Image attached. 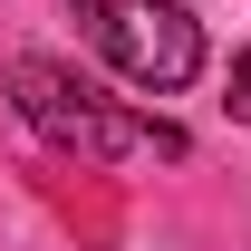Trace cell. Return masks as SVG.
I'll return each mask as SVG.
<instances>
[{
    "mask_svg": "<svg viewBox=\"0 0 251 251\" xmlns=\"http://www.w3.org/2000/svg\"><path fill=\"white\" fill-rule=\"evenodd\" d=\"M77 20H87L97 58L145 97H184L203 77V29L184 0H77Z\"/></svg>",
    "mask_w": 251,
    "mask_h": 251,
    "instance_id": "7a4b0ae2",
    "label": "cell"
},
{
    "mask_svg": "<svg viewBox=\"0 0 251 251\" xmlns=\"http://www.w3.org/2000/svg\"><path fill=\"white\" fill-rule=\"evenodd\" d=\"M10 106L29 116V135L68 145V155H97V164H116V155H184V126L97 97L68 58H10Z\"/></svg>",
    "mask_w": 251,
    "mask_h": 251,
    "instance_id": "6da1fadb",
    "label": "cell"
},
{
    "mask_svg": "<svg viewBox=\"0 0 251 251\" xmlns=\"http://www.w3.org/2000/svg\"><path fill=\"white\" fill-rule=\"evenodd\" d=\"M232 116L251 126V49H242V58H232Z\"/></svg>",
    "mask_w": 251,
    "mask_h": 251,
    "instance_id": "3957f363",
    "label": "cell"
}]
</instances>
